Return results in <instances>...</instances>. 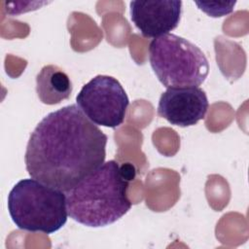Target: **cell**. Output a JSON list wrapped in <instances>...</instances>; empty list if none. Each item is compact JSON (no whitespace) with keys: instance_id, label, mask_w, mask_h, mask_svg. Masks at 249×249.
Masks as SVG:
<instances>
[{"instance_id":"1","label":"cell","mask_w":249,"mask_h":249,"mask_svg":"<svg viewBox=\"0 0 249 249\" xmlns=\"http://www.w3.org/2000/svg\"><path fill=\"white\" fill-rule=\"evenodd\" d=\"M107 135L76 104L44 117L31 133L24 155L28 174L65 192L99 167Z\"/></svg>"},{"instance_id":"4","label":"cell","mask_w":249,"mask_h":249,"mask_svg":"<svg viewBox=\"0 0 249 249\" xmlns=\"http://www.w3.org/2000/svg\"><path fill=\"white\" fill-rule=\"evenodd\" d=\"M149 60L166 89L198 88L209 73V63L203 52L191 41L172 33L150 43Z\"/></svg>"},{"instance_id":"5","label":"cell","mask_w":249,"mask_h":249,"mask_svg":"<svg viewBox=\"0 0 249 249\" xmlns=\"http://www.w3.org/2000/svg\"><path fill=\"white\" fill-rule=\"evenodd\" d=\"M82 112L93 124L115 128L125 118L128 96L121 83L112 76L97 75L76 96Z\"/></svg>"},{"instance_id":"6","label":"cell","mask_w":249,"mask_h":249,"mask_svg":"<svg viewBox=\"0 0 249 249\" xmlns=\"http://www.w3.org/2000/svg\"><path fill=\"white\" fill-rule=\"evenodd\" d=\"M208 99L200 88H169L161 93L158 115L168 123L181 127L196 124L204 119Z\"/></svg>"},{"instance_id":"9","label":"cell","mask_w":249,"mask_h":249,"mask_svg":"<svg viewBox=\"0 0 249 249\" xmlns=\"http://www.w3.org/2000/svg\"><path fill=\"white\" fill-rule=\"evenodd\" d=\"M196 4L198 8L206 13L208 16L213 18H219L226 16L233 11V7L236 4V1H230V2H198L196 1Z\"/></svg>"},{"instance_id":"7","label":"cell","mask_w":249,"mask_h":249,"mask_svg":"<svg viewBox=\"0 0 249 249\" xmlns=\"http://www.w3.org/2000/svg\"><path fill=\"white\" fill-rule=\"evenodd\" d=\"M130 18L146 38H158L175 29L182 14V1H131Z\"/></svg>"},{"instance_id":"2","label":"cell","mask_w":249,"mask_h":249,"mask_svg":"<svg viewBox=\"0 0 249 249\" xmlns=\"http://www.w3.org/2000/svg\"><path fill=\"white\" fill-rule=\"evenodd\" d=\"M135 167L116 160L103 162L71 189L66 190V205L70 218L91 228L111 225L131 208L127 196Z\"/></svg>"},{"instance_id":"8","label":"cell","mask_w":249,"mask_h":249,"mask_svg":"<svg viewBox=\"0 0 249 249\" xmlns=\"http://www.w3.org/2000/svg\"><path fill=\"white\" fill-rule=\"evenodd\" d=\"M73 87L68 75L56 65H46L36 76V91L39 99L53 105L68 99Z\"/></svg>"},{"instance_id":"3","label":"cell","mask_w":249,"mask_h":249,"mask_svg":"<svg viewBox=\"0 0 249 249\" xmlns=\"http://www.w3.org/2000/svg\"><path fill=\"white\" fill-rule=\"evenodd\" d=\"M8 210L18 229L47 234L60 230L68 217L65 193L32 177L13 187L8 196Z\"/></svg>"}]
</instances>
